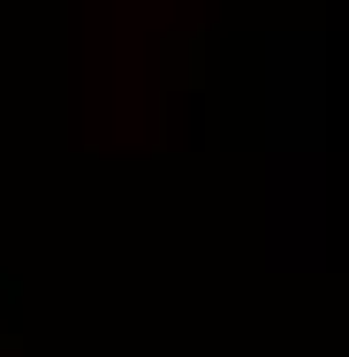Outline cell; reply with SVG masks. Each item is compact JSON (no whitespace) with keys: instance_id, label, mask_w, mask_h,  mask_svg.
Segmentation results:
<instances>
[]
</instances>
